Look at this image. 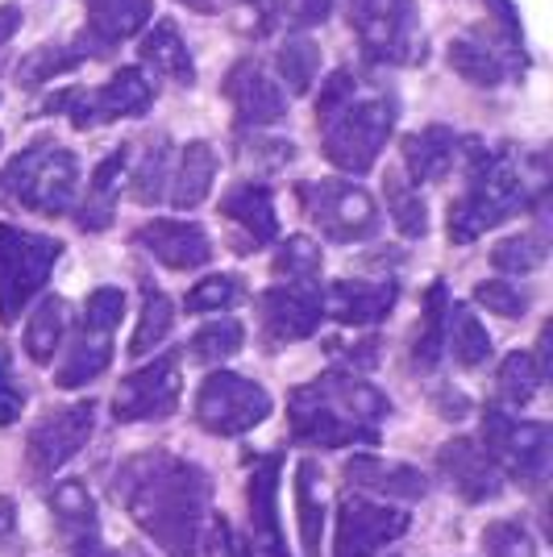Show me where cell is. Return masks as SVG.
Wrapping results in <instances>:
<instances>
[{
    "instance_id": "d590c367",
    "label": "cell",
    "mask_w": 553,
    "mask_h": 557,
    "mask_svg": "<svg viewBox=\"0 0 553 557\" xmlns=\"http://www.w3.org/2000/svg\"><path fill=\"white\" fill-rule=\"evenodd\" d=\"M246 346V325L237 317H217L192 333L187 342V358L200 362V367H225L230 358H237Z\"/></svg>"
},
{
    "instance_id": "2e32d148",
    "label": "cell",
    "mask_w": 553,
    "mask_h": 557,
    "mask_svg": "<svg viewBox=\"0 0 553 557\" xmlns=\"http://www.w3.org/2000/svg\"><path fill=\"white\" fill-rule=\"evenodd\" d=\"M134 246H142L167 271H200L212 262V237L205 225L196 221H180V216H155L134 230Z\"/></svg>"
},
{
    "instance_id": "277c9868",
    "label": "cell",
    "mask_w": 553,
    "mask_h": 557,
    "mask_svg": "<svg viewBox=\"0 0 553 557\" xmlns=\"http://www.w3.org/2000/svg\"><path fill=\"white\" fill-rule=\"evenodd\" d=\"M0 200L38 216H67L79 200V159L59 141H34L0 171Z\"/></svg>"
},
{
    "instance_id": "d6986e66",
    "label": "cell",
    "mask_w": 553,
    "mask_h": 557,
    "mask_svg": "<svg viewBox=\"0 0 553 557\" xmlns=\"http://www.w3.org/2000/svg\"><path fill=\"white\" fill-rule=\"evenodd\" d=\"M225 96H230L233 113L246 129H271L287 116V92L254 59L233 63L225 75Z\"/></svg>"
},
{
    "instance_id": "680465c9",
    "label": "cell",
    "mask_w": 553,
    "mask_h": 557,
    "mask_svg": "<svg viewBox=\"0 0 553 557\" xmlns=\"http://www.w3.org/2000/svg\"><path fill=\"white\" fill-rule=\"evenodd\" d=\"M71 557H113L105 545H100V536L96 541H79V545H71Z\"/></svg>"
},
{
    "instance_id": "5bb4252c",
    "label": "cell",
    "mask_w": 553,
    "mask_h": 557,
    "mask_svg": "<svg viewBox=\"0 0 553 557\" xmlns=\"http://www.w3.org/2000/svg\"><path fill=\"white\" fill-rule=\"evenodd\" d=\"M413 516L374 504L362 495H342L337 504V536H333V557H379L392 541L408 533Z\"/></svg>"
},
{
    "instance_id": "ee69618b",
    "label": "cell",
    "mask_w": 553,
    "mask_h": 557,
    "mask_svg": "<svg viewBox=\"0 0 553 557\" xmlns=\"http://www.w3.org/2000/svg\"><path fill=\"white\" fill-rule=\"evenodd\" d=\"M242 300V278L221 271V275H205L187 287L184 308L192 317H208V312H230L233 304Z\"/></svg>"
},
{
    "instance_id": "30bf717a",
    "label": "cell",
    "mask_w": 553,
    "mask_h": 557,
    "mask_svg": "<svg viewBox=\"0 0 553 557\" xmlns=\"http://www.w3.org/2000/svg\"><path fill=\"white\" fill-rule=\"evenodd\" d=\"M300 205L308 221L333 246H354L379 233V205L362 184L349 180H317L300 187Z\"/></svg>"
},
{
    "instance_id": "74e56055",
    "label": "cell",
    "mask_w": 553,
    "mask_h": 557,
    "mask_svg": "<svg viewBox=\"0 0 553 557\" xmlns=\"http://www.w3.org/2000/svg\"><path fill=\"white\" fill-rule=\"evenodd\" d=\"M171 329H175V304L167 292L159 287H150L146 283V292H142V312H138V329H134V337H130V358H146L150 349H159L167 337H171Z\"/></svg>"
},
{
    "instance_id": "9a60e30c",
    "label": "cell",
    "mask_w": 553,
    "mask_h": 557,
    "mask_svg": "<svg viewBox=\"0 0 553 557\" xmlns=\"http://www.w3.org/2000/svg\"><path fill=\"white\" fill-rule=\"evenodd\" d=\"M155 104V84L142 67H121L100 88H75L67 113L75 129H96V125H109L121 116H146Z\"/></svg>"
},
{
    "instance_id": "ab89813d",
    "label": "cell",
    "mask_w": 553,
    "mask_h": 557,
    "mask_svg": "<svg viewBox=\"0 0 553 557\" xmlns=\"http://www.w3.org/2000/svg\"><path fill=\"white\" fill-rule=\"evenodd\" d=\"M445 308H450V292H445V283L438 278L429 287V296H425V321H420L413 342V358L425 371L438 367L441 358H445Z\"/></svg>"
},
{
    "instance_id": "7dc6e473",
    "label": "cell",
    "mask_w": 553,
    "mask_h": 557,
    "mask_svg": "<svg viewBox=\"0 0 553 557\" xmlns=\"http://www.w3.org/2000/svg\"><path fill=\"white\" fill-rule=\"evenodd\" d=\"M475 304H483L487 312H495V317H504V321H520V317L529 312L532 296L520 292L516 283H507V278H483V283L475 287Z\"/></svg>"
},
{
    "instance_id": "d4e9b609",
    "label": "cell",
    "mask_w": 553,
    "mask_h": 557,
    "mask_svg": "<svg viewBox=\"0 0 553 557\" xmlns=\"http://www.w3.org/2000/svg\"><path fill=\"white\" fill-rule=\"evenodd\" d=\"M458 134L450 125H425L404 138V171L413 184H438L458 163Z\"/></svg>"
},
{
    "instance_id": "f546056e",
    "label": "cell",
    "mask_w": 553,
    "mask_h": 557,
    "mask_svg": "<svg viewBox=\"0 0 553 557\" xmlns=\"http://www.w3.org/2000/svg\"><path fill=\"white\" fill-rule=\"evenodd\" d=\"M67 321L71 317L63 296H42L34 304V312L25 321V354H29V362H38V367L54 362V354L67 342Z\"/></svg>"
},
{
    "instance_id": "ba28073f",
    "label": "cell",
    "mask_w": 553,
    "mask_h": 557,
    "mask_svg": "<svg viewBox=\"0 0 553 557\" xmlns=\"http://www.w3.org/2000/svg\"><path fill=\"white\" fill-rule=\"evenodd\" d=\"M495 458L504 479H516L520 487L537 491L550 474L553 433L545 420H516L500 404L483 408V442H479Z\"/></svg>"
},
{
    "instance_id": "f6af8a7d",
    "label": "cell",
    "mask_w": 553,
    "mask_h": 557,
    "mask_svg": "<svg viewBox=\"0 0 553 557\" xmlns=\"http://www.w3.org/2000/svg\"><path fill=\"white\" fill-rule=\"evenodd\" d=\"M487 557H541V545L525 520H491L483 529Z\"/></svg>"
},
{
    "instance_id": "9c48e42d",
    "label": "cell",
    "mask_w": 553,
    "mask_h": 557,
    "mask_svg": "<svg viewBox=\"0 0 553 557\" xmlns=\"http://www.w3.org/2000/svg\"><path fill=\"white\" fill-rule=\"evenodd\" d=\"M192 412H196V424L205 433H212V437H246V433H254L262 420L275 412V399H271V392L262 383L217 367L200 383Z\"/></svg>"
},
{
    "instance_id": "4fadbf2b",
    "label": "cell",
    "mask_w": 553,
    "mask_h": 557,
    "mask_svg": "<svg viewBox=\"0 0 553 557\" xmlns=\"http://www.w3.org/2000/svg\"><path fill=\"white\" fill-rule=\"evenodd\" d=\"M258 321H262V342L271 349L308 342L324 321V292L317 283L279 278L275 287H267L258 296Z\"/></svg>"
},
{
    "instance_id": "11a10c76",
    "label": "cell",
    "mask_w": 553,
    "mask_h": 557,
    "mask_svg": "<svg viewBox=\"0 0 553 557\" xmlns=\"http://www.w3.org/2000/svg\"><path fill=\"white\" fill-rule=\"evenodd\" d=\"M254 9V17H258V25H254V34H271L279 22V0H246Z\"/></svg>"
},
{
    "instance_id": "ac0fdd59",
    "label": "cell",
    "mask_w": 553,
    "mask_h": 557,
    "mask_svg": "<svg viewBox=\"0 0 553 557\" xmlns=\"http://www.w3.org/2000/svg\"><path fill=\"white\" fill-rule=\"evenodd\" d=\"M400 304V283L392 275L383 278H337L324 292V317H333L346 329H374L392 317Z\"/></svg>"
},
{
    "instance_id": "5b68a950",
    "label": "cell",
    "mask_w": 553,
    "mask_h": 557,
    "mask_svg": "<svg viewBox=\"0 0 553 557\" xmlns=\"http://www.w3.org/2000/svg\"><path fill=\"white\" fill-rule=\"evenodd\" d=\"M395 100L388 96H367V100H349L342 113L317 121L321 125V150L324 159L346 171V175H367L379 163L383 146L395 129Z\"/></svg>"
},
{
    "instance_id": "f5cc1de1",
    "label": "cell",
    "mask_w": 553,
    "mask_h": 557,
    "mask_svg": "<svg viewBox=\"0 0 553 557\" xmlns=\"http://www.w3.org/2000/svg\"><path fill=\"white\" fill-rule=\"evenodd\" d=\"M487 13H491V22L500 25V34H504V42L512 54H520L525 50V29H520V13H516V4L512 0H483Z\"/></svg>"
},
{
    "instance_id": "484cf974",
    "label": "cell",
    "mask_w": 553,
    "mask_h": 557,
    "mask_svg": "<svg viewBox=\"0 0 553 557\" xmlns=\"http://www.w3.org/2000/svg\"><path fill=\"white\" fill-rule=\"evenodd\" d=\"M88 13V38L100 50L121 47L138 38L155 17V0H84Z\"/></svg>"
},
{
    "instance_id": "c3c4849f",
    "label": "cell",
    "mask_w": 553,
    "mask_h": 557,
    "mask_svg": "<svg viewBox=\"0 0 553 557\" xmlns=\"http://www.w3.org/2000/svg\"><path fill=\"white\" fill-rule=\"evenodd\" d=\"M205 529L208 533L200 545H205L208 557H254V545L233 529V520L225 511H208Z\"/></svg>"
},
{
    "instance_id": "ffe728a7",
    "label": "cell",
    "mask_w": 553,
    "mask_h": 557,
    "mask_svg": "<svg viewBox=\"0 0 553 557\" xmlns=\"http://www.w3.org/2000/svg\"><path fill=\"white\" fill-rule=\"evenodd\" d=\"M279 479H283V458L267 454L258 458L246 483V504H250V536L254 549H262L267 557H292L287 536L279 524Z\"/></svg>"
},
{
    "instance_id": "94428289",
    "label": "cell",
    "mask_w": 553,
    "mask_h": 557,
    "mask_svg": "<svg viewBox=\"0 0 553 557\" xmlns=\"http://www.w3.org/2000/svg\"><path fill=\"white\" fill-rule=\"evenodd\" d=\"M138 557H146V554H138Z\"/></svg>"
},
{
    "instance_id": "681fc988",
    "label": "cell",
    "mask_w": 553,
    "mask_h": 557,
    "mask_svg": "<svg viewBox=\"0 0 553 557\" xmlns=\"http://www.w3.org/2000/svg\"><path fill=\"white\" fill-rule=\"evenodd\" d=\"M25 399H29V392H25V383L13 371V349L0 342V429L22 420Z\"/></svg>"
},
{
    "instance_id": "60d3db41",
    "label": "cell",
    "mask_w": 553,
    "mask_h": 557,
    "mask_svg": "<svg viewBox=\"0 0 553 557\" xmlns=\"http://www.w3.org/2000/svg\"><path fill=\"white\" fill-rule=\"evenodd\" d=\"M275 67H279V88H287L292 96H304L312 88V79L321 75V47L312 38H287L275 54Z\"/></svg>"
},
{
    "instance_id": "e575fe53",
    "label": "cell",
    "mask_w": 553,
    "mask_h": 557,
    "mask_svg": "<svg viewBox=\"0 0 553 557\" xmlns=\"http://www.w3.org/2000/svg\"><path fill=\"white\" fill-rule=\"evenodd\" d=\"M96 50L88 47H67V42H42L25 54L17 63V84L22 88H38V84H50V79H63L79 67L84 59H93Z\"/></svg>"
},
{
    "instance_id": "836d02e7",
    "label": "cell",
    "mask_w": 553,
    "mask_h": 557,
    "mask_svg": "<svg viewBox=\"0 0 553 557\" xmlns=\"http://www.w3.org/2000/svg\"><path fill=\"white\" fill-rule=\"evenodd\" d=\"M445 59H450V67L458 71L466 84H475V88H500L507 79L504 54L495 47H487V42H479V38H454L450 50H445Z\"/></svg>"
},
{
    "instance_id": "52a82bcc",
    "label": "cell",
    "mask_w": 553,
    "mask_h": 557,
    "mask_svg": "<svg viewBox=\"0 0 553 557\" xmlns=\"http://www.w3.org/2000/svg\"><path fill=\"white\" fill-rule=\"evenodd\" d=\"M346 9L367 59L392 67L425 63V25L416 17L413 0H346Z\"/></svg>"
},
{
    "instance_id": "8d00e7d4",
    "label": "cell",
    "mask_w": 553,
    "mask_h": 557,
    "mask_svg": "<svg viewBox=\"0 0 553 557\" xmlns=\"http://www.w3.org/2000/svg\"><path fill=\"white\" fill-rule=\"evenodd\" d=\"M541 383H545V374L537 367V358H532L529 349H512L500 362V371H495L500 408H529L537 392H541Z\"/></svg>"
},
{
    "instance_id": "816d5d0a",
    "label": "cell",
    "mask_w": 553,
    "mask_h": 557,
    "mask_svg": "<svg viewBox=\"0 0 553 557\" xmlns=\"http://www.w3.org/2000/svg\"><path fill=\"white\" fill-rule=\"evenodd\" d=\"M333 13V0H279V17L296 29H312L324 25Z\"/></svg>"
},
{
    "instance_id": "7bdbcfd3",
    "label": "cell",
    "mask_w": 553,
    "mask_h": 557,
    "mask_svg": "<svg viewBox=\"0 0 553 557\" xmlns=\"http://www.w3.org/2000/svg\"><path fill=\"white\" fill-rule=\"evenodd\" d=\"M275 275L287 278V283H317L324 267V250L321 242H312V237H304V233H292L287 242H279L275 246Z\"/></svg>"
},
{
    "instance_id": "d6a6232c",
    "label": "cell",
    "mask_w": 553,
    "mask_h": 557,
    "mask_svg": "<svg viewBox=\"0 0 553 557\" xmlns=\"http://www.w3.org/2000/svg\"><path fill=\"white\" fill-rule=\"evenodd\" d=\"M383 200H388V212H392V225L400 230V237H408V242L429 237V205H425L420 187L404 171H388Z\"/></svg>"
},
{
    "instance_id": "6125c7cd",
    "label": "cell",
    "mask_w": 553,
    "mask_h": 557,
    "mask_svg": "<svg viewBox=\"0 0 553 557\" xmlns=\"http://www.w3.org/2000/svg\"><path fill=\"white\" fill-rule=\"evenodd\" d=\"M0 141H4V138H0Z\"/></svg>"
},
{
    "instance_id": "b9f144b4",
    "label": "cell",
    "mask_w": 553,
    "mask_h": 557,
    "mask_svg": "<svg viewBox=\"0 0 553 557\" xmlns=\"http://www.w3.org/2000/svg\"><path fill=\"white\" fill-rule=\"evenodd\" d=\"M545 258H550L545 233H516V237H504L500 246H491V267L500 275H532L545 267Z\"/></svg>"
},
{
    "instance_id": "91938a15",
    "label": "cell",
    "mask_w": 553,
    "mask_h": 557,
    "mask_svg": "<svg viewBox=\"0 0 553 557\" xmlns=\"http://www.w3.org/2000/svg\"><path fill=\"white\" fill-rule=\"evenodd\" d=\"M180 4H187L192 13H217V0H180Z\"/></svg>"
},
{
    "instance_id": "6da1fadb",
    "label": "cell",
    "mask_w": 553,
    "mask_h": 557,
    "mask_svg": "<svg viewBox=\"0 0 553 557\" xmlns=\"http://www.w3.org/2000/svg\"><path fill=\"white\" fill-rule=\"evenodd\" d=\"M113 495L162 557H200V533L212 511V479L200 462L146 449L116 466Z\"/></svg>"
},
{
    "instance_id": "6f0895ef",
    "label": "cell",
    "mask_w": 553,
    "mask_h": 557,
    "mask_svg": "<svg viewBox=\"0 0 553 557\" xmlns=\"http://www.w3.org/2000/svg\"><path fill=\"white\" fill-rule=\"evenodd\" d=\"M13 533H17V504L9 495H0V541H9Z\"/></svg>"
},
{
    "instance_id": "83f0119b",
    "label": "cell",
    "mask_w": 553,
    "mask_h": 557,
    "mask_svg": "<svg viewBox=\"0 0 553 557\" xmlns=\"http://www.w3.org/2000/svg\"><path fill=\"white\" fill-rule=\"evenodd\" d=\"M50 511L59 533L67 536L71 545L79 541H96L100 536V516H96V499L84 479H59L50 491Z\"/></svg>"
},
{
    "instance_id": "cb8c5ba5",
    "label": "cell",
    "mask_w": 553,
    "mask_h": 557,
    "mask_svg": "<svg viewBox=\"0 0 553 557\" xmlns=\"http://www.w3.org/2000/svg\"><path fill=\"white\" fill-rule=\"evenodd\" d=\"M125 166H130V146H116L109 159L96 163L84 200H75V225L84 233H105L113 225L116 191H121V180H125Z\"/></svg>"
},
{
    "instance_id": "8992f818",
    "label": "cell",
    "mask_w": 553,
    "mask_h": 557,
    "mask_svg": "<svg viewBox=\"0 0 553 557\" xmlns=\"http://www.w3.org/2000/svg\"><path fill=\"white\" fill-rule=\"evenodd\" d=\"M59 258H63V242L0 221V321L4 325H13L34 304V296H42Z\"/></svg>"
},
{
    "instance_id": "7a4b0ae2",
    "label": "cell",
    "mask_w": 553,
    "mask_h": 557,
    "mask_svg": "<svg viewBox=\"0 0 553 557\" xmlns=\"http://www.w3.org/2000/svg\"><path fill=\"white\" fill-rule=\"evenodd\" d=\"M388 417L392 399L358 374H321L287 395V433L312 449L379 445V424Z\"/></svg>"
},
{
    "instance_id": "f35d334b",
    "label": "cell",
    "mask_w": 553,
    "mask_h": 557,
    "mask_svg": "<svg viewBox=\"0 0 553 557\" xmlns=\"http://www.w3.org/2000/svg\"><path fill=\"white\" fill-rule=\"evenodd\" d=\"M167 184H171V141L155 138L142 150V163L130 180V196L138 200L142 209H155L167 200Z\"/></svg>"
},
{
    "instance_id": "603a6c76",
    "label": "cell",
    "mask_w": 553,
    "mask_h": 557,
    "mask_svg": "<svg viewBox=\"0 0 553 557\" xmlns=\"http://www.w3.org/2000/svg\"><path fill=\"white\" fill-rule=\"evenodd\" d=\"M217 184V150L212 141L196 138L180 150V159L171 166V184H167V205L175 212H192L208 200V191Z\"/></svg>"
},
{
    "instance_id": "4316f807",
    "label": "cell",
    "mask_w": 553,
    "mask_h": 557,
    "mask_svg": "<svg viewBox=\"0 0 553 557\" xmlns=\"http://www.w3.org/2000/svg\"><path fill=\"white\" fill-rule=\"evenodd\" d=\"M142 67L155 71L159 79H171L180 88L196 84V63H192V50H187L184 34L175 22H155L142 29Z\"/></svg>"
},
{
    "instance_id": "44dd1931",
    "label": "cell",
    "mask_w": 553,
    "mask_h": 557,
    "mask_svg": "<svg viewBox=\"0 0 553 557\" xmlns=\"http://www.w3.org/2000/svg\"><path fill=\"white\" fill-rule=\"evenodd\" d=\"M346 483L358 491H370V495H383V499H404V504H416L429 495V474L413 462H392V458H379V454H354L346 462Z\"/></svg>"
},
{
    "instance_id": "f907efd6",
    "label": "cell",
    "mask_w": 553,
    "mask_h": 557,
    "mask_svg": "<svg viewBox=\"0 0 553 557\" xmlns=\"http://www.w3.org/2000/svg\"><path fill=\"white\" fill-rule=\"evenodd\" d=\"M358 96V79L349 75L346 67L333 71L329 79H321V92H317V121H324V116L342 113L349 100Z\"/></svg>"
},
{
    "instance_id": "1f68e13d",
    "label": "cell",
    "mask_w": 553,
    "mask_h": 557,
    "mask_svg": "<svg viewBox=\"0 0 553 557\" xmlns=\"http://www.w3.org/2000/svg\"><path fill=\"white\" fill-rule=\"evenodd\" d=\"M296 520H300L304 557H321L324 545V495H321V466L312 458L296 462Z\"/></svg>"
},
{
    "instance_id": "3957f363",
    "label": "cell",
    "mask_w": 553,
    "mask_h": 557,
    "mask_svg": "<svg viewBox=\"0 0 553 557\" xmlns=\"http://www.w3.org/2000/svg\"><path fill=\"white\" fill-rule=\"evenodd\" d=\"M458 159H466V191L450 205L445 233L454 246H470L525 209L529 191L507 150H487L479 138H466L458 141Z\"/></svg>"
},
{
    "instance_id": "7c38bea8",
    "label": "cell",
    "mask_w": 553,
    "mask_h": 557,
    "mask_svg": "<svg viewBox=\"0 0 553 557\" xmlns=\"http://www.w3.org/2000/svg\"><path fill=\"white\" fill-rule=\"evenodd\" d=\"M184 395L180 379V354H159L155 362L125 374L113 392V420L116 424H150V420L175 417Z\"/></svg>"
},
{
    "instance_id": "db71d44e",
    "label": "cell",
    "mask_w": 553,
    "mask_h": 557,
    "mask_svg": "<svg viewBox=\"0 0 553 557\" xmlns=\"http://www.w3.org/2000/svg\"><path fill=\"white\" fill-rule=\"evenodd\" d=\"M433 408H438V417H445V420L470 417V399H466L458 387H441V392L433 395Z\"/></svg>"
},
{
    "instance_id": "7402d4cb",
    "label": "cell",
    "mask_w": 553,
    "mask_h": 557,
    "mask_svg": "<svg viewBox=\"0 0 553 557\" xmlns=\"http://www.w3.org/2000/svg\"><path fill=\"white\" fill-rule=\"evenodd\" d=\"M221 212L230 216L237 230L246 233V242H250L254 250H262V246H271L279 237V212H275V191L267 184H237L225 191V200H221ZM246 246V250H250Z\"/></svg>"
},
{
    "instance_id": "4dcf8cb0",
    "label": "cell",
    "mask_w": 553,
    "mask_h": 557,
    "mask_svg": "<svg viewBox=\"0 0 553 557\" xmlns=\"http://www.w3.org/2000/svg\"><path fill=\"white\" fill-rule=\"evenodd\" d=\"M109 367H113V342H109L105 333H88V329H84V333L75 337V346H67V358L59 362L54 387H63V392L88 387V383H96Z\"/></svg>"
},
{
    "instance_id": "f1b7e54d",
    "label": "cell",
    "mask_w": 553,
    "mask_h": 557,
    "mask_svg": "<svg viewBox=\"0 0 553 557\" xmlns=\"http://www.w3.org/2000/svg\"><path fill=\"white\" fill-rule=\"evenodd\" d=\"M491 333L487 325L479 321V312L470 308V304H450L445 308V354L466 367V371H475V367H483L487 358H491Z\"/></svg>"
},
{
    "instance_id": "bcb514c9",
    "label": "cell",
    "mask_w": 553,
    "mask_h": 557,
    "mask_svg": "<svg viewBox=\"0 0 553 557\" xmlns=\"http://www.w3.org/2000/svg\"><path fill=\"white\" fill-rule=\"evenodd\" d=\"M121 317H125V292H121V287L105 283V287H93V292H88V300H84V329H88V333L113 337V329L121 325Z\"/></svg>"
},
{
    "instance_id": "8fae6325",
    "label": "cell",
    "mask_w": 553,
    "mask_h": 557,
    "mask_svg": "<svg viewBox=\"0 0 553 557\" xmlns=\"http://www.w3.org/2000/svg\"><path fill=\"white\" fill-rule=\"evenodd\" d=\"M96 429V404L93 399H75L67 408H54L42 417L29 437H25V470L29 479H54L63 466L93 442Z\"/></svg>"
},
{
    "instance_id": "e0dca14e",
    "label": "cell",
    "mask_w": 553,
    "mask_h": 557,
    "mask_svg": "<svg viewBox=\"0 0 553 557\" xmlns=\"http://www.w3.org/2000/svg\"><path fill=\"white\" fill-rule=\"evenodd\" d=\"M438 470L466 504H491L504 495V474L475 437H450L438 449Z\"/></svg>"
},
{
    "instance_id": "9f6ffc18",
    "label": "cell",
    "mask_w": 553,
    "mask_h": 557,
    "mask_svg": "<svg viewBox=\"0 0 553 557\" xmlns=\"http://www.w3.org/2000/svg\"><path fill=\"white\" fill-rule=\"evenodd\" d=\"M22 29V9H13V4H0V47L13 38Z\"/></svg>"
}]
</instances>
